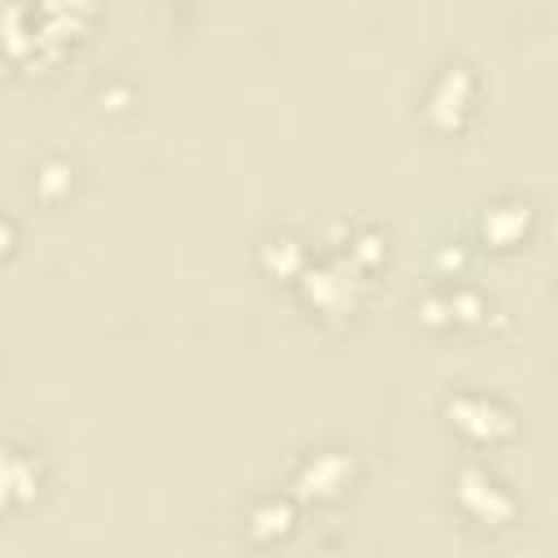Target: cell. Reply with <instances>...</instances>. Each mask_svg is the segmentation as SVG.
I'll list each match as a JSON object with an SVG mask.
<instances>
[{
  "label": "cell",
  "instance_id": "cell-10",
  "mask_svg": "<svg viewBox=\"0 0 558 558\" xmlns=\"http://www.w3.org/2000/svg\"><path fill=\"white\" fill-rule=\"evenodd\" d=\"M379 253H384V248H379V235H362V240L353 244V257H357V262H375Z\"/></svg>",
  "mask_w": 558,
  "mask_h": 558
},
{
  "label": "cell",
  "instance_id": "cell-1",
  "mask_svg": "<svg viewBox=\"0 0 558 558\" xmlns=\"http://www.w3.org/2000/svg\"><path fill=\"white\" fill-rule=\"evenodd\" d=\"M349 475H353V462H349L344 453H318L314 462H305V466H301L296 484H301L305 493H318V497H336V493L349 484Z\"/></svg>",
  "mask_w": 558,
  "mask_h": 558
},
{
  "label": "cell",
  "instance_id": "cell-4",
  "mask_svg": "<svg viewBox=\"0 0 558 558\" xmlns=\"http://www.w3.org/2000/svg\"><path fill=\"white\" fill-rule=\"evenodd\" d=\"M31 488H35V462L22 458L17 449H0V501H9V497L26 501Z\"/></svg>",
  "mask_w": 558,
  "mask_h": 558
},
{
  "label": "cell",
  "instance_id": "cell-6",
  "mask_svg": "<svg viewBox=\"0 0 558 558\" xmlns=\"http://www.w3.org/2000/svg\"><path fill=\"white\" fill-rule=\"evenodd\" d=\"M262 266H266L270 275H296V270L305 266V248H301V240H292V235H275V240H266V244H262Z\"/></svg>",
  "mask_w": 558,
  "mask_h": 558
},
{
  "label": "cell",
  "instance_id": "cell-8",
  "mask_svg": "<svg viewBox=\"0 0 558 558\" xmlns=\"http://www.w3.org/2000/svg\"><path fill=\"white\" fill-rule=\"evenodd\" d=\"M35 183H39V192H44V196H61V192L74 183V170H70L65 161H48V166L35 174Z\"/></svg>",
  "mask_w": 558,
  "mask_h": 558
},
{
  "label": "cell",
  "instance_id": "cell-7",
  "mask_svg": "<svg viewBox=\"0 0 558 558\" xmlns=\"http://www.w3.org/2000/svg\"><path fill=\"white\" fill-rule=\"evenodd\" d=\"M288 523H292V510H288V506H279V501H270V506H262V510L253 514V532H257V536L288 532Z\"/></svg>",
  "mask_w": 558,
  "mask_h": 558
},
{
  "label": "cell",
  "instance_id": "cell-2",
  "mask_svg": "<svg viewBox=\"0 0 558 558\" xmlns=\"http://www.w3.org/2000/svg\"><path fill=\"white\" fill-rule=\"evenodd\" d=\"M349 279L344 270L336 266H318V270H305V301L310 305H323V310H340L349 301Z\"/></svg>",
  "mask_w": 558,
  "mask_h": 558
},
{
  "label": "cell",
  "instance_id": "cell-9",
  "mask_svg": "<svg viewBox=\"0 0 558 558\" xmlns=\"http://www.w3.org/2000/svg\"><path fill=\"white\" fill-rule=\"evenodd\" d=\"M514 209V205H510ZM484 231H493V240H501V244H510L519 231H523V214L514 209V214H501V209H493L488 218H484Z\"/></svg>",
  "mask_w": 558,
  "mask_h": 558
},
{
  "label": "cell",
  "instance_id": "cell-11",
  "mask_svg": "<svg viewBox=\"0 0 558 558\" xmlns=\"http://www.w3.org/2000/svg\"><path fill=\"white\" fill-rule=\"evenodd\" d=\"M9 248H13V227L0 218V253H9Z\"/></svg>",
  "mask_w": 558,
  "mask_h": 558
},
{
  "label": "cell",
  "instance_id": "cell-5",
  "mask_svg": "<svg viewBox=\"0 0 558 558\" xmlns=\"http://www.w3.org/2000/svg\"><path fill=\"white\" fill-rule=\"evenodd\" d=\"M449 414H453L466 432H475V436H493V427L510 432L506 414H501V410H493V405H484V401H466V397H458V401H449Z\"/></svg>",
  "mask_w": 558,
  "mask_h": 558
},
{
  "label": "cell",
  "instance_id": "cell-3",
  "mask_svg": "<svg viewBox=\"0 0 558 558\" xmlns=\"http://www.w3.org/2000/svg\"><path fill=\"white\" fill-rule=\"evenodd\" d=\"M466 105H471V78L462 74V65H449V70L440 74L436 92H432V118L453 113L449 122H458V113H462Z\"/></svg>",
  "mask_w": 558,
  "mask_h": 558
}]
</instances>
